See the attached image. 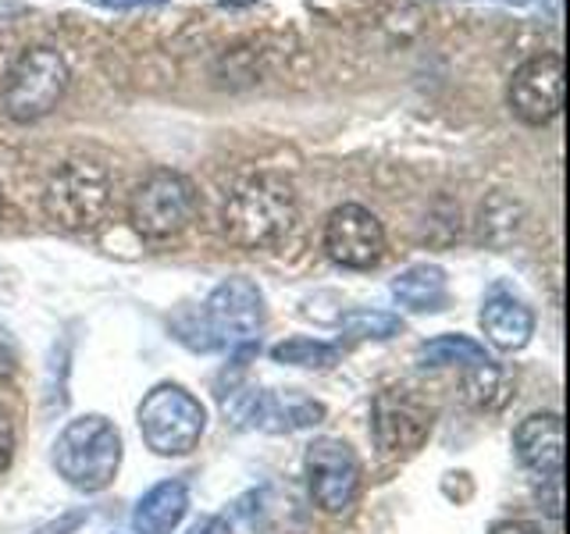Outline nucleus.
<instances>
[{"label": "nucleus", "mask_w": 570, "mask_h": 534, "mask_svg": "<svg viewBox=\"0 0 570 534\" xmlns=\"http://www.w3.org/2000/svg\"><path fill=\"white\" fill-rule=\"evenodd\" d=\"M296 225V189L289 178L261 171L232 186L222 207V228L228 243L243 249H272Z\"/></svg>", "instance_id": "nucleus-1"}, {"label": "nucleus", "mask_w": 570, "mask_h": 534, "mask_svg": "<svg viewBox=\"0 0 570 534\" xmlns=\"http://www.w3.org/2000/svg\"><path fill=\"white\" fill-rule=\"evenodd\" d=\"M121 463V435L104 414H86L65 424L53 442V467L79 492H104Z\"/></svg>", "instance_id": "nucleus-2"}, {"label": "nucleus", "mask_w": 570, "mask_h": 534, "mask_svg": "<svg viewBox=\"0 0 570 534\" xmlns=\"http://www.w3.org/2000/svg\"><path fill=\"white\" fill-rule=\"evenodd\" d=\"M111 207V175L94 160H65L43 189V214L65 231H89Z\"/></svg>", "instance_id": "nucleus-3"}, {"label": "nucleus", "mask_w": 570, "mask_h": 534, "mask_svg": "<svg viewBox=\"0 0 570 534\" xmlns=\"http://www.w3.org/2000/svg\"><path fill=\"white\" fill-rule=\"evenodd\" d=\"M207 414L183 385H157L139 403V432L157 456H189L200 445Z\"/></svg>", "instance_id": "nucleus-4"}, {"label": "nucleus", "mask_w": 570, "mask_h": 534, "mask_svg": "<svg viewBox=\"0 0 570 534\" xmlns=\"http://www.w3.org/2000/svg\"><path fill=\"white\" fill-rule=\"evenodd\" d=\"M200 207V192L178 171H154L136 186L129 200V221L142 239H171L186 231Z\"/></svg>", "instance_id": "nucleus-5"}, {"label": "nucleus", "mask_w": 570, "mask_h": 534, "mask_svg": "<svg viewBox=\"0 0 570 534\" xmlns=\"http://www.w3.org/2000/svg\"><path fill=\"white\" fill-rule=\"evenodd\" d=\"M68 86V65L58 50L29 47L18 53L4 79V111L14 121H40L61 103Z\"/></svg>", "instance_id": "nucleus-6"}, {"label": "nucleus", "mask_w": 570, "mask_h": 534, "mask_svg": "<svg viewBox=\"0 0 570 534\" xmlns=\"http://www.w3.org/2000/svg\"><path fill=\"white\" fill-rule=\"evenodd\" d=\"M303 474H307L314 506L328 516L350 513L361 498L364 471L343 438H314L307 445V456H303Z\"/></svg>", "instance_id": "nucleus-7"}, {"label": "nucleus", "mask_w": 570, "mask_h": 534, "mask_svg": "<svg viewBox=\"0 0 570 534\" xmlns=\"http://www.w3.org/2000/svg\"><path fill=\"white\" fill-rule=\"evenodd\" d=\"M432 421L435 409L406 385H389L371 403L374 445L385 456H414L428 442V435H432Z\"/></svg>", "instance_id": "nucleus-8"}, {"label": "nucleus", "mask_w": 570, "mask_h": 534, "mask_svg": "<svg viewBox=\"0 0 570 534\" xmlns=\"http://www.w3.org/2000/svg\"><path fill=\"white\" fill-rule=\"evenodd\" d=\"M225 414L239 427H254V432L267 435H289L325 421V406L293 388H243L232 399H225Z\"/></svg>", "instance_id": "nucleus-9"}, {"label": "nucleus", "mask_w": 570, "mask_h": 534, "mask_svg": "<svg viewBox=\"0 0 570 534\" xmlns=\"http://www.w3.org/2000/svg\"><path fill=\"white\" fill-rule=\"evenodd\" d=\"M204 320L214 346H254V338L264 328V296L257 289V281H249L243 275L225 278L210 293Z\"/></svg>", "instance_id": "nucleus-10"}, {"label": "nucleus", "mask_w": 570, "mask_h": 534, "mask_svg": "<svg viewBox=\"0 0 570 534\" xmlns=\"http://www.w3.org/2000/svg\"><path fill=\"white\" fill-rule=\"evenodd\" d=\"M510 111L524 125H549L563 107V58L560 53H539L513 71L507 86Z\"/></svg>", "instance_id": "nucleus-11"}, {"label": "nucleus", "mask_w": 570, "mask_h": 534, "mask_svg": "<svg viewBox=\"0 0 570 534\" xmlns=\"http://www.w3.org/2000/svg\"><path fill=\"white\" fill-rule=\"evenodd\" d=\"M325 249L335 264L367 271L385 257V228L361 204H343L325 221Z\"/></svg>", "instance_id": "nucleus-12"}, {"label": "nucleus", "mask_w": 570, "mask_h": 534, "mask_svg": "<svg viewBox=\"0 0 570 534\" xmlns=\"http://www.w3.org/2000/svg\"><path fill=\"white\" fill-rule=\"evenodd\" d=\"M513 449L521 467L539 477L563 471V417L560 414H531L513 432Z\"/></svg>", "instance_id": "nucleus-13"}, {"label": "nucleus", "mask_w": 570, "mask_h": 534, "mask_svg": "<svg viewBox=\"0 0 570 534\" xmlns=\"http://www.w3.org/2000/svg\"><path fill=\"white\" fill-rule=\"evenodd\" d=\"M481 332L499 349H524L528 338L534 335V314L524 299L495 289L481 307Z\"/></svg>", "instance_id": "nucleus-14"}, {"label": "nucleus", "mask_w": 570, "mask_h": 534, "mask_svg": "<svg viewBox=\"0 0 570 534\" xmlns=\"http://www.w3.org/2000/svg\"><path fill=\"white\" fill-rule=\"evenodd\" d=\"M189 513V488L183 481H160L132 510L136 534H171Z\"/></svg>", "instance_id": "nucleus-15"}, {"label": "nucleus", "mask_w": 570, "mask_h": 534, "mask_svg": "<svg viewBox=\"0 0 570 534\" xmlns=\"http://www.w3.org/2000/svg\"><path fill=\"white\" fill-rule=\"evenodd\" d=\"M392 296L400 299V307L410 310H442L450 285H445V271L435 264H414L392 281Z\"/></svg>", "instance_id": "nucleus-16"}, {"label": "nucleus", "mask_w": 570, "mask_h": 534, "mask_svg": "<svg viewBox=\"0 0 570 534\" xmlns=\"http://www.w3.org/2000/svg\"><path fill=\"white\" fill-rule=\"evenodd\" d=\"M417 360L424 367H474V364H485V346H478L474 338L468 335H439L432 343H424L417 349Z\"/></svg>", "instance_id": "nucleus-17"}, {"label": "nucleus", "mask_w": 570, "mask_h": 534, "mask_svg": "<svg viewBox=\"0 0 570 534\" xmlns=\"http://www.w3.org/2000/svg\"><path fill=\"white\" fill-rule=\"evenodd\" d=\"M272 360L275 364H289V367H307V370H328L338 364V349L321 343V338H285L272 349Z\"/></svg>", "instance_id": "nucleus-18"}, {"label": "nucleus", "mask_w": 570, "mask_h": 534, "mask_svg": "<svg viewBox=\"0 0 570 534\" xmlns=\"http://www.w3.org/2000/svg\"><path fill=\"white\" fill-rule=\"evenodd\" d=\"M343 332L353 338H392L403 332V320L382 310H353L343 317Z\"/></svg>", "instance_id": "nucleus-19"}, {"label": "nucleus", "mask_w": 570, "mask_h": 534, "mask_svg": "<svg viewBox=\"0 0 570 534\" xmlns=\"http://www.w3.org/2000/svg\"><path fill=\"white\" fill-rule=\"evenodd\" d=\"M79 524H86V513H82V510H71V513L58 516V521H50L47 527H40L36 534H71Z\"/></svg>", "instance_id": "nucleus-20"}, {"label": "nucleus", "mask_w": 570, "mask_h": 534, "mask_svg": "<svg viewBox=\"0 0 570 534\" xmlns=\"http://www.w3.org/2000/svg\"><path fill=\"white\" fill-rule=\"evenodd\" d=\"M11 456H14V432H11L8 414L0 409V471H8Z\"/></svg>", "instance_id": "nucleus-21"}, {"label": "nucleus", "mask_w": 570, "mask_h": 534, "mask_svg": "<svg viewBox=\"0 0 570 534\" xmlns=\"http://www.w3.org/2000/svg\"><path fill=\"white\" fill-rule=\"evenodd\" d=\"M89 4L107 8V11H129V8H142V4H165V0H89Z\"/></svg>", "instance_id": "nucleus-22"}, {"label": "nucleus", "mask_w": 570, "mask_h": 534, "mask_svg": "<svg viewBox=\"0 0 570 534\" xmlns=\"http://www.w3.org/2000/svg\"><path fill=\"white\" fill-rule=\"evenodd\" d=\"M492 534H542V531L528 521H503V524L492 527Z\"/></svg>", "instance_id": "nucleus-23"}, {"label": "nucleus", "mask_w": 570, "mask_h": 534, "mask_svg": "<svg viewBox=\"0 0 570 534\" xmlns=\"http://www.w3.org/2000/svg\"><path fill=\"white\" fill-rule=\"evenodd\" d=\"M193 534H232V527H228L225 516H210V521H204Z\"/></svg>", "instance_id": "nucleus-24"}, {"label": "nucleus", "mask_w": 570, "mask_h": 534, "mask_svg": "<svg viewBox=\"0 0 570 534\" xmlns=\"http://www.w3.org/2000/svg\"><path fill=\"white\" fill-rule=\"evenodd\" d=\"M11 370V353L0 349V374H8Z\"/></svg>", "instance_id": "nucleus-25"}, {"label": "nucleus", "mask_w": 570, "mask_h": 534, "mask_svg": "<svg viewBox=\"0 0 570 534\" xmlns=\"http://www.w3.org/2000/svg\"><path fill=\"white\" fill-rule=\"evenodd\" d=\"M503 4H524V0H503Z\"/></svg>", "instance_id": "nucleus-26"}, {"label": "nucleus", "mask_w": 570, "mask_h": 534, "mask_svg": "<svg viewBox=\"0 0 570 534\" xmlns=\"http://www.w3.org/2000/svg\"><path fill=\"white\" fill-rule=\"evenodd\" d=\"M0 210H4V189H0Z\"/></svg>", "instance_id": "nucleus-27"}]
</instances>
